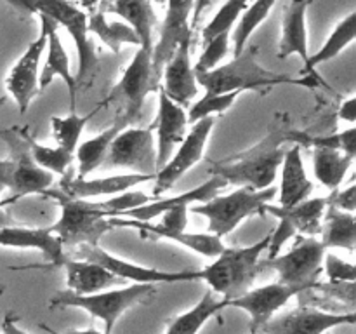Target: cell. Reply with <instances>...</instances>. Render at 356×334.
<instances>
[{
	"instance_id": "cell-1",
	"label": "cell",
	"mask_w": 356,
	"mask_h": 334,
	"mask_svg": "<svg viewBox=\"0 0 356 334\" xmlns=\"http://www.w3.org/2000/svg\"><path fill=\"white\" fill-rule=\"evenodd\" d=\"M291 117L277 113L263 139L243 152L211 162V173L221 176L228 184L264 190L273 186L285 155V143H292Z\"/></svg>"
},
{
	"instance_id": "cell-2",
	"label": "cell",
	"mask_w": 356,
	"mask_h": 334,
	"mask_svg": "<svg viewBox=\"0 0 356 334\" xmlns=\"http://www.w3.org/2000/svg\"><path fill=\"white\" fill-rule=\"evenodd\" d=\"M195 77H197V82L209 94L233 93V90H238V93L259 90V93H263V90L280 86V84H291V86H301L313 89V87H316V82H318V79H315V77L296 79V77L285 75V73L266 70L257 61L256 45H247L229 63L216 66V68L209 70V72H197Z\"/></svg>"
},
{
	"instance_id": "cell-3",
	"label": "cell",
	"mask_w": 356,
	"mask_h": 334,
	"mask_svg": "<svg viewBox=\"0 0 356 334\" xmlns=\"http://www.w3.org/2000/svg\"><path fill=\"white\" fill-rule=\"evenodd\" d=\"M270 233L259 242L247 247H226L212 257V263L198 270V277L207 282L209 289L229 301L245 294L261 273V256L266 253Z\"/></svg>"
},
{
	"instance_id": "cell-4",
	"label": "cell",
	"mask_w": 356,
	"mask_h": 334,
	"mask_svg": "<svg viewBox=\"0 0 356 334\" xmlns=\"http://www.w3.org/2000/svg\"><path fill=\"white\" fill-rule=\"evenodd\" d=\"M0 139L9 152L7 159L0 160V186L7 188L14 200L33 193L42 195L52 186L54 174L42 169L31 157L26 127L0 129Z\"/></svg>"
},
{
	"instance_id": "cell-5",
	"label": "cell",
	"mask_w": 356,
	"mask_h": 334,
	"mask_svg": "<svg viewBox=\"0 0 356 334\" xmlns=\"http://www.w3.org/2000/svg\"><path fill=\"white\" fill-rule=\"evenodd\" d=\"M42 195L54 198L61 207V216L51 226L61 240L66 254L82 244L99 246L101 237L113 230L108 221L110 216L101 202L66 197L61 190H52V188L45 190Z\"/></svg>"
},
{
	"instance_id": "cell-6",
	"label": "cell",
	"mask_w": 356,
	"mask_h": 334,
	"mask_svg": "<svg viewBox=\"0 0 356 334\" xmlns=\"http://www.w3.org/2000/svg\"><path fill=\"white\" fill-rule=\"evenodd\" d=\"M156 294L155 284H131L122 285L111 291L94 292V294H75L68 291H58L51 299L49 306L54 308H80L86 310L90 317L103 320L104 333H113L115 326L127 310L149 303Z\"/></svg>"
},
{
	"instance_id": "cell-7",
	"label": "cell",
	"mask_w": 356,
	"mask_h": 334,
	"mask_svg": "<svg viewBox=\"0 0 356 334\" xmlns=\"http://www.w3.org/2000/svg\"><path fill=\"white\" fill-rule=\"evenodd\" d=\"M275 195H277L275 186L264 190L238 186V190L228 195L218 193L211 200L190 205V211L207 218L209 233L222 239L232 233L243 219L254 214H263V207L273 200Z\"/></svg>"
},
{
	"instance_id": "cell-8",
	"label": "cell",
	"mask_w": 356,
	"mask_h": 334,
	"mask_svg": "<svg viewBox=\"0 0 356 334\" xmlns=\"http://www.w3.org/2000/svg\"><path fill=\"white\" fill-rule=\"evenodd\" d=\"M31 14H44L63 26L79 52V75L76 84H89L97 70V52L89 37V14L72 0H26Z\"/></svg>"
},
{
	"instance_id": "cell-9",
	"label": "cell",
	"mask_w": 356,
	"mask_h": 334,
	"mask_svg": "<svg viewBox=\"0 0 356 334\" xmlns=\"http://www.w3.org/2000/svg\"><path fill=\"white\" fill-rule=\"evenodd\" d=\"M327 249L315 237H299L298 244L284 254L264 261L268 268L277 271L278 282L291 287L296 296L309 291L323 271V256Z\"/></svg>"
},
{
	"instance_id": "cell-10",
	"label": "cell",
	"mask_w": 356,
	"mask_h": 334,
	"mask_svg": "<svg viewBox=\"0 0 356 334\" xmlns=\"http://www.w3.org/2000/svg\"><path fill=\"white\" fill-rule=\"evenodd\" d=\"M214 125L216 117H204L191 124V129L186 132L183 141L177 145V148L174 150L170 159L155 173L153 197H162L191 167H195L200 162Z\"/></svg>"
},
{
	"instance_id": "cell-11",
	"label": "cell",
	"mask_w": 356,
	"mask_h": 334,
	"mask_svg": "<svg viewBox=\"0 0 356 334\" xmlns=\"http://www.w3.org/2000/svg\"><path fill=\"white\" fill-rule=\"evenodd\" d=\"M159 87L155 75H153L152 52L139 47L132 61L124 70V75L115 84L108 97H104V103L110 104L113 101H118V103L122 101V108H124L122 115L131 124H134L141 117L146 96Z\"/></svg>"
},
{
	"instance_id": "cell-12",
	"label": "cell",
	"mask_w": 356,
	"mask_h": 334,
	"mask_svg": "<svg viewBox=\"0 0 356 334\" xmlns=\"http://www.w3.org/2000/svg\"><path fill=\"white\" fill-rule=\"evenodd\" d=\"M104 167H124L132 173H156V145L153 125L149 127H125L111 141Z\"/></svg>"
},
{
	"instance_id": "cell-13",
	"label": "cell",
	"mask_w": 356,
	"mask_h": 334,
	"mask_svg": "<svg viewBox=\"0 0 356 334\" xmlns=\"http://www.w3.org/2000/svg\"><path fill=\"white\" fill-rule=\"evenodd\" d=\"M68 256L92 261V263L106 268L108 271L117 275L122 280H132L136 284H174V282H191L200 278L198 271H165L159 270V268L141 267V264L131 263V261L113 256V254L108 253L99 246L82 244V246L70 250Z\"/></svg>"
},
{
	"instance_id": "cell-14",
	"label": "cell",
	"mask_w": 356,
	"mask_h": 334,
	"mask_svg": "<svg viewBox=\"0 0 356 334\" xmlns=\"http://www.w3.org/2000/svg\"><path fill=\"white\" fill-rule=\"evenodd\" d=\"M38 16H40L42 21L40 33L28 45L26 51L17 59L16 65L10 68L9 75L6 79L7 93L16 101L17 108H19V113H26L35 94L40 90L38 89V77H40L38 65H40V59L44 56L45 47H47L49 17L44 16V14H38Z\"/></svg>"
},
{
	"instance_id": "cell-15",
	"label": "cell",
	"mask_w": 356,
	"mask_h": 334,
	"mask_svg": "<svg viewBox=\"0 0 356 334\" xmlns=\"http://www.w3.org/2000/svg\"><path fill=\"white\" fill-rule=\"evenodd\" d=\"M165 19L160 28L159 40L153 42L152 66L156 84L162 82V70L167 59L179 47L181 42L193 35L190 28V17L193 13L195 0H165Z\"/></svg>"
},
{
	"instance_id": "cell-16",
	"label": "cell",
	"mask_w": 356,
	"mask_h": 334,
	"mask_svg": "<svg viewBox=\"0 0 356 334\" xmlns=\"http://www.w3.org/2000/svg\"><path fill=\"white\" fill-rule=\"evenodd\" d=\"M356 322L355 312L329 313L313 306L301 305L299 308L270 319L261 329V334H323L334 327L353 326Z\"/></svg>"
},
{
	"instance_id": "cell-17",
	"label": "cell",
	"mask_w": 356,
	"mask_h": 334,
	"mask_svg": "<svg viewBox=\"0 0 356 334\" xmlns=\"http://www.w3.org/2000/svg\"><path fill=\"white\" fill-rule=\"evenodd\" d=\"M191 40L193 35L184 38L179 47L167 59L162 70L163 84L160 86L169 100L183 108L198 96V82L191 65Z\"/></svg>"
},
{
	"instance_id": "cell-18",
	"label": "cell",
	"mask_w": 356,
	"mask_h": 334,
	"mask_svg": "<svg viewBox=\"0 0 356 334\" xmlns=\"http://www.w3.org/2000/svg\"><path fill=\"white\" fill-rule=\"evenodd\" d=\"M294 296L296 292L291 287L282 282H273L257 289H249L245 294L229 299L228 306L245 310L250 315V334H261V329L266 326L268 320L273 319L275 313L287 305Z\"/></svg>"
},
{
	"instance_id": "cell-19",
	"label": "cell",
	"mask_w": 356,
	"mask_h": 334,
	"mask_svg": "<svg viewBox=\"0 0 356 334\" xmlns=\"http://www.w3.org/2000/svg\"><path fill=\"white\" fill-rule=\"evenodd\" d=\"M188 115L183 106L174 103L165 96L159 87V111L153 122V132H155L156 145V170L170 159L174 150L177 148L188 132Z\"/></svg>"
},
{
	"instance_id": "cell-20",
	"label": "cell",
	"mask_w": 356,
	"mask_h": 334,
	"mask_svg": "<svg viewBox=\"0 0 356 334\" xmlns=\"http://www.w3.org/2000/svg\"><path fill=\"white\" fill-rule=\"evenodd\" d=\"M0 247H14V249H37L44 254L45 261L51 267H61L68 254L63 249L59 237L56 235L52 226H0Z\"/></svg>"
},
{
	"instance_id": "cell-21",
	"label": "cell",
	"mask_w": 356,
	"mask_h": 334,
	"mask_svg": "<svg viewBox=\"0 0 356 334\" xmlns=\"http://www.w3.org/2000/svg\"><path fill=\"white\" fill-rule=\"evenodd\" d=\"M110 225L113 228H132L138 230L143 237L149 235L153 239H165L170 242H176L179 246L186 247V249L193 250V253L200 254L205 257H216L222 249L225 244L222 239L212 235V233H188V232H169V230H162L152 221H138V219L122 218V216H111L108 218Z\"/></svg>"
},
{
	"instance_id": "cell-22",
	"label": "cell",
	"mask_w": 356,
	"mask_h": 334,
	"mask_svg": "<svg viewBox=\"0 0 356 334\" xmlns=\"http://www.w3.org/2000/svg\"><path fill=\"white\" fill-rule=\"evenodd\" d=\"M155 174H139L127 173L117 174V176L96 177V180H87V177H70L68 174L63 176L61 181V193L72 198H90L96 197H113V195L124 193V191L132 190L136 184L145 183V181H153Z\"/></svg>"
},
{
	"instance_id": "cell-23",
	"label": "cell",
	"mask_w": 356,
	"mask_h": 334,
	"mask_svg": "<svg viewBox=\"0 0 356 334\" xmlns=\"http://www.w3.org/2000/svg\"><path fill=\"white\" fill-rule=\"evenodd\" d=\"M226 180H222L221 176H216L212 174V177L205 183H202L200 186L193 188L190 191H184V193L179 195H172L169 198H153L152 202H146V204L139 205V207L129 209V211L122 212V218H131V219H138V221H153V219L159 218L162 212L169 211V209L179 207V205H190L195 204H202V202L211 200L212 197L219 193L222 188L226 186Z\"/></svg>"
},
{
	"instance_id": "cell-24",
	"label": "cell",
	"mask_w": 356,
	"mask_h": 334,
	"mask_svg": "<svg viewBox=\"0 0 356 334\" xmlns=\"http://www.w3.org/2000/svg\"><path fill=\"white\" fill-rule=\"evenodd\" d=\"M47 58H45L44 68L40 70L38 77V89H45L52 84L56 77L65 80L66 89L70 94V111H76V97H79V84H76L75 75L70 70V58L63 45L61 37L58 33V24L52 19H49V31H47Z\"/></svg>"
},
{
	"instance_id": "cell-25",
	"label": "cell",
	"mask_w": 356,
	"mask_h": 334,
	"mask_svg": "<svg viewBox=\"0 0 356 334\" xmlns=\"http://www.w3.org/2000/svg\"><path fill=\"white\" fill-rule=\"evenodd\" d=\"M66 275V289L75 294H94V292L106 291V289L124 285L125 280L118 278L101 264L92 261L80 260V257L66 256L61 264Z\"/></svg>"
},
{
	"instance_id": "cell-26",
	"label": "cell",
	"mask_w": 356,
	"mask_h": 334,
	"mask_svg": "<svg viewBox=\"0 0 356 334\" xmlns=\"http://www.w3.org/2000/svg\"><path fill=\"white\" fill-rule=\"evenodd\" d=\"M312 0H291L285 6L282 17V37L278 44V59H287L298 54L302 63L309 56L308 26H306V14Z\"/></svg>"
},
{
	"instance_id": "cell-27",
	"label": "cell",
	"mask_w": 356,
	"mask_h": 334,
	"mask_svg": "<svg viewBox=\"0 0 356 334\" xmlns=\"http://www.w3.org/2000/svg\"><path fill=\"white\" fill-rule=\"evenodd\" d=\"M278 173H280L278 200H280L282 207H294L313 193L315 184L309 181L308 174H306L305 162H302L301 157V146L296 145V143L292 148L285 150Z\"/></svg>"
},
{
	"instance_id": "cell-28",
	"label": "cell",
	"mask_w": 356,
	"mask_h": 334,
	"mask_svg": "<svg viewBox=\"0 0 356 334\" xmlns=\"http://www.w3.org/2000/svg\"><path fill=\"white\" fill-rule=\"evenodd\" d=\"M99 6L104 14L113 13L120 16L138 35L139 47L152 52L153 28L159 23L152 0H101Z\"/></svg>"
},
{
	"instance_id": "cell-29",
	"label": "cell",
	"mask_w": 356,
	"mask_h": 334,
	"mask_svg": "<svg viewBox=\"0 0 356 334\" xmlns=\"http://www.w3.org/2000/svg\"><path fill=\"white\" fill-rule=\"evenodd\" d=\"M327 205H329L327 197H308L294 207H282V205H273L268 202L263 207V212L287 221L296 230V235L315 237L320 235Z\"/></svg>"
},
{
	"instance_id": "cell-30",
	"label": "cell",
	"mask_w": 356,
	"mask_h": 334,
	"mask_svg": "<svg viewBox=\"0 0 356 334\" xmlns=\"http://www.w3.org/2000/svg\"><path fill=\"white\" fill-rule=\"evenodd\" d=\"M129 125H131V122L120 113L110 127L104 129L103 132H99V134L94 136V138L80 143L75 148L76 177H87L90 173H94L97 167L103 166L115 136H117L122 129L129 127Z\"/></svg>"
},
{
	"instance_id": "cell-31",
	"label": "cell",
	"mask_w": 356,
	"mask_h": 334,
	"mask_svg": "<svg viewBox=\"0 0 356 334\" xmlns=\"http://www.w3.org/2000/svg\"><path fill=\"white\" fill-rule=\"evenodd\" d=\"M320 242L325 249H346L353 253L356 249V218L355 212L341 211V209L327 205L320 230Z\"/></svg>"
},
{
	"instance_id": "cell-32",
	"label": "cell",
	"mask_w": 356,
	"mask_h": 334,
	"mask_svg": "<svg viewBox=\"0 0 356 334\" xmlns=\"http://www.w3.org/2000/svg\"><path fill=\"white\" fill-rule=\"evenodd\" d=\"M226 306L228 301L209 289L197 305L169 320L165 334H198L202 327Z\"/></svg>"
},
{
	"instance_id": "cell-33",
	"label": "cell",
	"mask_w": 356,
	"mask_h": 334,
	"mask_svg": "<svg viewBox=\"0 0 356 334\" xmlns=\"http://www.w3.org/2000/svg\"><path fill=\"white\" fill-rule=\"evenodd\" d=\"M355 37H356V13L353 10V13L348 14L346 17H343V19L336 24V28H334L332 33L327 37V40L323 42L322 47H320L313 56H308V59L302 63V70H305V73H308V77H315V79H318L315 70L318 68L320 65H323V63L337 58L344 49L350 47V45L353 44Z\"/></svg>"
},
{
	"instance_id": "cell-34",
	"label": "cell",
	"mask_w": 356,
	"mask_h": 334,
	"mask_svg": "<svg viewBox=\"0 0 356 334\" xmlns=\"http://www.w3.org/2000/svg\"><path fill=\"white\" fill-rule=\"evenodd\" d=\"M355 157L334 148H313V170L320 183L330 191L337 190L346 177Z\"/></svg>"
},
{
	"instance_id": "cell-35",
	"label": "cell",
	"mask_w": 356,
	"mask_h": 334,
	"mask_svg": "<svg viewBox=\"0 0 356 334\" xmlns=\"http://www.w3.org/2000/svg\"><path fill=\"white\" fill-rule=\"evenodd\" d=\"M104 106H108L104 103V100L101 103H97L89 113L80 115L76 111H72L68 117H51V129H52V138L56 139V146L66 150V152L73 153L75 155V148L79 146L80 136H82L83 129L89 124L90 118H94L97 115V111L103 110Z\"/></svg>"
},
{
	"instance_id": "cell-36",
	"label": "cell",
	"mask_w": 356,
	"mask_h": 334,
	"mask_svg": "<svg viewBox=\"0 0 356 334\" xmlns=\"http://www.w3.org/2000/svg\"><path fill=\"white\" fill-rule=\"evenodd\" d=\"M89 31L96 35L113 54H120L122 45L134 44L139 47V38L127 23H108L103 10H94L89 16Z\"/></svg>"
},
{
	"instance_id": "cell-37",
	"label": "cell",
	"mask_w": 356,
	"mask_h": 334,
	"mask_svg": "<svg viewBox=\"0 0 356 334\" xmlns=\"http://www.w3.org/2000/svg\"><path fill=\"white\" fill-rule=\"evenodd\" d=\"M275 3H277V0H252L249 3V7L243 10L242 16L236 21L235 31L232 35L233 54H240L249 45L250 37L266 21Z\"/></svg>"
},
{
	"instance_id": "cell-38",
	"label": "cell",
	"mask_w": 356,
	"mask_h": 334,
	"mask_svg": "<svg viewBox=\"0 0 356 334\" xmlns=\"http://www.w3.org/2000/svg\"><path fill=\"white\" fill-rule=\"evenodd\" d=\"M292 143L302 148H334L344 152L356 159V127L351 125L346 131L336 132L330 136H309L305 132H299L298 129L292 134Z\"/></svg>"
},
{
	"instance_id": "cell-39",
	"label": "cell",
	"mask_w": 356,
	"mask_h": 334,
	"mask_svg": "<svg viewBox=\"0 0 356 334\" xmlns=\"http://www.w3.org/2000/svg\"><path fill=\"white\" fill-rule=\"evenodd\" d=\"M28 145H30L31 157H33V160L42 167V169L49 170V173L52 174H59V176L68 174L73 159H75L73 153L66 152V150L59 148V146L51 148V146L40 145V143L35 141V138L30 134V131H28Z\"/></svg>"
},
{
	"instance_id": "cell-40",
	"label": "cell",
	"mask_w": 356,
	"mask_h": 334,
	"mask_svg": "<svg viewBox=\"0 0 356 334\" xmlns=\"http://www.w3.org/2000/svg\"><path fill=\"white\" fill-rule=\"evenodd\" d=\"M250 2L252 0H226L214 14V17L202 28V40L207 42L209 38L216 37L222 31H232V28L235 26L238 17L242 16Z\"/></svg>"
},
{
	"instance_id": "cell-41",
	"label": "cell",
	"mask_w": 356,
	"mask_h": 334,
	"mask_svg": "<svg viewBox=\"0 0 356 334\" xmlns=\"http://www.w3.org/2000/svg\"><path fill=\"white\" fill-rule=\"evenodd\" d=\"M242 93L238 90H233V93H219V94H209L205 93L204 97H200L198 101H195L190 106V111H186L188 122L193 124V122L200 120L204 117H214L216 113H225L229 108L233 106V103L236 101V97Z\"/></svg>"
},
{
	"instance_id": "cell-42",
	"label": "cell",
	"mask_w": 356,
	"mask_h": 334,
	"mask_svg": "<svg viewBox=\"0 0 356 334\" xmlns=\"http://www.w3.org/2000/svg\"><path fill=\"white\" fill-rule=\"evenodd\" d=\"M204 44H205L204 52H202L200 58H198L197 65L193 66L195 73L209 72V70L216 68V66L222 61V58L229 52V45H232V31H222V33L209 38V40L204 42Z\"/></svg>"
},
{
	"instance_id": "cell-43",
	"label": "cell",
	"mask_w": 356,
	"mask_h": 334,
	"mask_svg": "<svg viewBox=\"0 0 356 334\" xmlns=\"http://www.w3.org/2000/svg\"><path fill=\"white\" fill-rule=\"evenodd\" d=\"M309 291L322 292L327 298H334L339 303H346L350 310L355 308V294H356V284L353 282H316Z\"/></svg>"
},
{
	"instance_id": "cell-44",
	"label": "cell",
	"mask_w": 356,
	"mask_h": 334,
	"mask_svg": "<svg viewBox=\"0 0 356 334\" xmlns=\"http://www.w3.org/2000/svg\"><path fill=\"white\" fill-rule=\"evenodd\" d=\"M323 270H325L329 282H353L356 280L355 264L348 263L343 257L332 253H325L323 256Z\"/></svg>"
},
{
	"instance_id": "cell-45",
	"label": "cell",
	"mask_w": 356,
	"mask_h": 334,
	"mask_svg": "<svg viewBox=\"0 0 356 334\" xmlns=\"http://www.w3.org/2000/svg\"><path fill=\"white\" fill-rule=\"evenodd\" d=\"M159 223H155L159 228L169 230V232H186L188 223H190V207L179 205V207L169 209L159 216Z\"/></svg>"
},
{
	"instance_id": "cell-46",
	"label": "cell",
	"mask_w": 356,
	"mask_h": 334,
	"mask_svg": "<svg viewBox=\"0 0 356 334\" xmlns=\"http://www.w3.org/2000/svg\"><path fill=\"white\" fill-rule=\"evenodd\" d=\"M327 202L332 207L341 209V211L355 212L356 209V183H351L350 186L343 188V190H334L332 195L327 197Z\"/></svg>"
},
{
	"instance_id": "cell-47",
	"label": "cell",
	"mask_w": 356,
	"mask_h": 334,
	"mask_svg": "<svg viewBox=\"0 0 356 334\" xmlns=\"http://www.w3.org/2000/svg\"><path fill=\"white\" fill-rule=\"evenodd\" d=\"M339 118L348 122L350 125H355L356 122V97L351 96L346 101H343L339 108Z\"/></svg>"
},
{
	"instance_id": "cell-48",
	"label": "cell",
	"mask_w": 356,
	"mask_h": 334,
	"mask_svg": "<svg viewBox=\"0 0 356 334\" xmlns=\"http://www.w3.org/2000/svg\"><path fill=\"white\" fill-rule=\"evenodd\" d=\"M2 333L3 334H30L24 329H21L17 324V317L13 312H7L2 320Z\"/></svg>"
},
{
	"instance_id": "cell-49",
	"label": "cell",
	"mask_w": 356,
	"mask_h": 334,
	"mask_svg": "<svg viewBox=\"0 0 356 334\" xmlns=\"http://www.w3.org/2000/svg\"><path fill=\"white\" fill-rule=\"evenodd\" d=\"M211 2L212 0H195L193 13H191V17H190L191 31H195V28L198 26V23H200V19H202V14H204V10L211 6Z\"/></svg>"
},
{
	"instance_id": "cell-50",
	"label": "cell",
	"mask_w": 356,
	"mask_h": 334,
	"mask_svg": "<svg viewBox=\"0 0 356 334\" xmlns=\"http://www.w3.org/2000/svg\"><path fill=\"white\" fill-rule=\"evenodd\" d=\"M40 327L47 334H106V333H99V331H97L96 327H89V329H83V331L72 329V331H65V333H58V331H52L51 327H47V326H40Z\"/></svg>"
},
{
	"instance_id": "cell-51",
	"label": "cell",
	"mask_w": 356,
	"mask_h": 334,
	"mask_svg": "<svg viewBox=\"0 0 356 334\" xmlns=\"http://www.w3.org/2000/svg\"><path fill=\"white\" fill-rule=\"evenodd\" d=\"M6 2L9 3L14 10H17L21 16H31V10L30 7H28L26 0H6Z\"/></svg>"
},
{
	"instance_id": "cell-52",
	"label": "cell",
	"mask_w": 356,
	"mask_h": 334,
	"mask_svg": "<svg viewBox=\"0 0 356 334\" xmlns=\"http://www.w3.org/2000/svg\"><path fill=\"white\" fill-rule=\"evenodd\" d=\"M79 3L83 10L94 13V10H97V7H99L101 0H79Z\"/></svg>"
},
{
	"instance_id": "cell-53",
	"label": "cell",
	"mask_w": 356,
	"mask_h": 334,
	"mask_svg": "<svg viewBox=\"0 0 356 334\" xmlns=\"http://www.w3.org/2000/svg\"><path fill=\"white\" fill-rule=\"evenodd\" d=\"M14 198L13 197H9V198H6V202H3V204H0V209H3V207H7V205H10V204H14Z\"/></svg>"
},
{
	"instance_id": "cell-54",
	"label": "cell",
	"mask_w": 356,
	"mask_h": 334,
	"mask_svg": "<svg viewBox=\"0 0 356 334\" xmlns=\"http://www.w3.org/2000/svg\"><path fill=\"white\" fill-rule=\"evenodd\" d=\"M3 103H6V97L0 96V106H3Z\"/></svg>"
},
{
	"instance_id": "cell-55",
	"label": "cell",
	"mask_w": 356,
	"mask_h": 334,
	"mask_svg": "<svg viewBox=\"0 0 356 334\" xmlns=\"http://www.w3.org/2000/svg\"><path fill=\"white\" fill-rule=\"evenodd\" d=\"M2 191H3V188L0 186V193H2ZM3 202H6V200H0V204H3Z\"/></svg>"
},
{
	"instance_id": "cell-56",
	"label": "cell",
	"mask_w": 356,
	"mask_h": 334,
	"mask_svg": "<svg viewBox=\"0 0 356 334\" xmlns=\"http://www.w3.org/2000/svg\"><path fill=\"white\" fill-rule=\"evenodd\" d=\"M152 2H159V3H162V2H165V0H152Z\"/></svg>"
},
{
	"instance_id": "cell-57",
	"label": "cell",
	"mask_w": 356,
	"mask_h": 334,
	"mask_svg": "<svg viewBox=\"0 0 356 334\" xmlns=\"http://www.w3.org/2000/svg\"><path fill=\"white\" fill-rule=\"evenodd\" d=\"M323 334H330V331H327V333H323Z\"/></svg>"
}]
</instances>
